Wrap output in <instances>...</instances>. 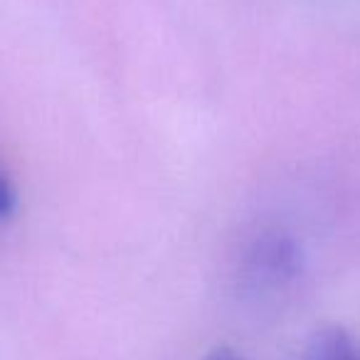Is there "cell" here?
Masks as SVG:
<instances>
[{"label": "cell", "mask_w": 360, "mask_h": 360, "mask_svg": "<svg viewBox=\"0 0 360 360\" xmlns=\"http://www.w3.org/2000/svg\"><path fill=\"white\" fill-rule=\"evenodd\" d=\"M304 360H360V348L343 328L328 326L311 338Z\"/></svg>", "instance_id": "6da1fadb"}, {"label": "cell", "mask_w": 360, "mask_h": 360, "mask_svg": "<svg viewBox=\"0 0 360 360\" xmlns=\"http://www.w3.org/2000/svg\"><path fill=\"white\" fill-rule=\"evenodd\" d=\"M13 210H15V191H13L11 180L0 170V217L11 215Z\"/></svg>", "instance_id": "7a4b0ae2"}, {"label": "cell", "mask_w": 360, "mask_h": 360, "mask_svg": "<svg viewBox=\"0 0 360 360\" xmlns=\"http://www.w3.org/2000/svg\"><path fill=\"white\" fill-rule=\"evenodd\" d=\"M205 360H245V358H242L240 353H235V350H230V348H215Z\"/></svg>", "instance_id": "3957f363"}]
</instances>
